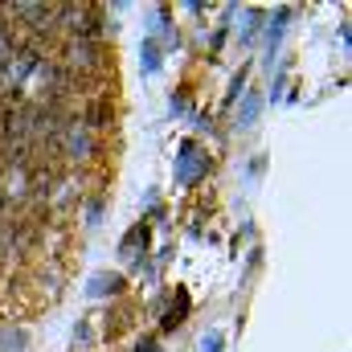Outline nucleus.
Instances as JSON below:
<instances>
[{
    "mask_svg": "<svg viewBox=\"0 0 352 352\" xmlns=\"http://www.w3.org/2000/svg\"><path fill=\"white\" fill-rule=\"evenodd\" d=\"M205 168H209V164H201L197 144H192V140H188V144H180V168H176V180H180V184H192Z\"/></svg>",
    "mask_w": 352,
    "mask_h": 352,
    "instance_id": "f257e3e1",
    "label": "nucleus"
},
{
    "mask_svg": "<svg viewBox=\"0 0 352 352\" xmlns=\"http://www.w3.org/2000/svg\"><path fill=\"white\" fill-rule=\"evenodd\" d=\"M287 21H291V12H287V8H278V12H274V25L266 29V66H270V58H274V50H278V41H283Z\"/></svg>",
    "mask_w": 352,
    "mask_h": 352,
    "instance_id": "f03ea898",
    "label": "nucleus"
},
{
    "mask_svg": "<svg viewBox=\"0 0 352 352\" xmlns=\"http://www.w3.org/2000/svg\"><path fill=\"white\" fill-rule=\"evenodd\" d=\"M258 111H263V94L254 90V94H246V102H242V111H238V127H250V123L258 119Z\"/></svg>",
    "mask_w": 352,
    "mask_h": 352,
    "instance_id": "7ed1b4c3",
    "label": "nucleus"
},
{
    "mask_svg": "<svg viewBox=\"0 0 352 352\" xmlns=\"http://www.w3.org/2000/svg\"><path fill=\"white\" fill-rule=\"evenodd\" d=\"M144 74H156L160 70V45H156V37H144Z\"/></svg>",
    "mask_w": 352,
    "mask_h": 352,
    "instance_id": "20e7f679",
    "label": "nucleus"
},
{
    "mask_svg": "<svg viewBox=\"0 0 352 352\" xmlns=\"http://www.w3.org/2000/svg\"><path fill=\"white\" fill-rule=\"evenodd\" d=\"M201 352H221V336H217V332H209V336L201 340Z\"/></svg>",
    "mask_w": 352,
    "mask_h": 352,
    "instance_id": "39448f33",
    "label": "nucleus"
}]
</instances>
